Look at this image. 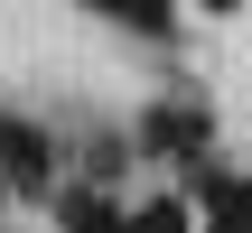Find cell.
<instances>
[{
  "mask_svg": "<svg viewBox=\"0 0 252 233\" xmlns=\"http://www.w3.org/2000/svg\"><path fill=\"white\" fill-rule=\"evenodd\" d=\"M0 168H9L19 187H37V177H47V131H0Z\"/></svg>",
  "mask_w": 252,
  "mask_h": 233,
  "instance_id": "obj_1",
  "label": "cell"
},
{
  "mask_svg": "<svg viewBox=\"0 0 252 233\" xmlns=\"http://www.w3.org/2000/svg\"><path fill=\"white\" fill-rule=\"evenodd\" d=\"M122 233H187V205H140Z\"/></svg>",
  "mask_w": 252,
  "mask_h": 233,
  "instance_id": "obj_2",
  "label": "cell"
},
{
  "mask_svg": "<svg viewBox=\"0 0 252 233\" xmlns=\"http://www.w3.org/2000/svg\"><path fill=\"white\" fill-rule=\"evenodd\" d=\"M206 9H243V0H206Z\"/></svg>",
  "mask_w": 252,
  "mask_h": 233,
  "instance_id": "obj_3",
  "label": "cell"
},
{
  "mask_svg": "<svg viewBox=\"0 0 252 233\" xmlns=\"http://www.w3.org/2000/svg\"><path fill=\"white\" fill-rule=\"evenodd\" d=\"M84 233H103V224H84Z\"/></svg>",
  "mask_w": 252,
  "mask_h": 233,
  "instance_id": "obj_4",
  "label": "cell"
}]
</instances>
